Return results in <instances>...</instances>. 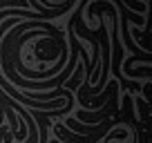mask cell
I'll return each mask as SVG.
<instances>
[{"label": "cell", "mask_w": 152, "mask_h": 143, "mask_svg": "<svg viewBox=\"0 0 152 143\" xmlns=\"http://www.w3.org/2000/svg\"><path fill=\"white\" fill-rule=\"evenodd\" d=\"M112 116H121L119 92H114L103 107H99V110H78L74 114V119L78 121V123H85V125H96V123H101V121H105V119H112Z\"/></svg>", "instance_id": "cell-1"}, {"label": "cell", "mask_w": 152, "mask_h": 143, "mask_svg": "<svg viewBox=\"0 0 152 143\" xmlns=\"http://www.w3.org/2000/svg\"><path fill=\"white\" fill-rule=\"evenodd\" d=\"M137 105H139V112H141V121L145 123L148 121V101L145 98H137Z\"/></svg>", "instance_id": "cell-2"}]
</instances>
